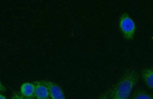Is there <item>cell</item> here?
I'll return each mask as SVG.
<instances>
[{"instance_id": "cell-1", "label": "cell", "mask_w": 153, "mask_h": 99, "mask_svg": "<svg viewBox=\"0 0 153 99\" xmlns=\"http://www.w3.org/2000/svg\"><path fill=\"white\" fill-rule=\"evenodd\" d=\"M139 78L136 70L129 69L126 70L117 82L108 89V99L129 98Z\"/></svg>"}, {"instance_id": "cell-2", "label": "cell", "mask_w": 153, "mask_h": 99, "mask_svg": "<svg viewBox=\"0 0 153 99\" xmlns=\"http://www.w3.org/2000/svg\"><path fill=\"white\" fill-rule=\"evenodd\" d=\"M119 26L124 37L127 40L133 39L136 31V25L134 20L127 13H124L120 18Z\"/></svg>"}, {"instance_id": "cell-3", "label": "cell", "mask_w": 153, "mask_h": 99, "mask_svg": "<svg viewBox=\"0 0 153 99\" xmlns=\"http://www.w3.org/2000/svg\"><path fill=\"white\" fill-rule=\"evenodd\" d=\"M48 89L50 97L52 99H65L62 89L57 84L51 81H42Z\"/></svg>"}, {"instance_id": "cell-4", "label": "cell", "mask_w": 153, "mask_h": 99, "mask_svg": "<svg viewBox=\"0 0 153 99\" xmlns=\"http://www.w3.org/2000/svg\"><path fill=\"white\" fill-rule=\"evenodd\" d=\"M35 85V97L37 99H49L48 89L42 81H36L34 82Z\"/></svg>"}, {"instance_id": "cell-5", "label": "cell", "mask_w": 153, "mask_h": 99, "mask_svg": "<svg viewBox=\"0 0 153 99\" xmlns=\"http://www.w3.org/2000/svg\"><path fill=\"white\" fill-rule=\"evenodd\" d=\"M140 76L146 86L153 89V68H143L140 71Z\"/></svg>"}, {"instance_id": "cell-6", "label": "cell", "mask_w": 153, "mask_h": 99, "mask_svg": "<svg viewBox=\"0 0 153 99\" xmlns=\"http://www.w3.org/2000/svg\"><path fill=\"white\" fill-rule=\"evenodd\" d=\"M35 84L24 83L20 87V92L23 97L31 99L35 97Z\"/></svg>"}, {"instance_id": "cell-7", "label": "cell", "mask_w": 153, "mask_h": 99, "mask_svg": "<svg viewBox=\"0 0 153 99\" xmlns=\"http://www.w3.org/2000/svg\"><path fill=\"white\" fill-rule=\"evenodd\" d=\"M129 99H153V95L143 89H138L134 91Z\"/></svg>"}, {"instance_id": "cell-8", "label": "cell", "mask_w": 153, "mask_h": 99, "mask_svg": "<svg viewBox=\"0 0 153 99\" xmlns=\"http://www.w3.org/2000/svg\"><path fill=\"white\" fill-rule=\"evenodd\" d=\"M11 99H31L27 98L23 96L19 95L18 93H15L12 95Z\"/></svg>"}, {"instance_id": "cell-9", "label": "cell", "mask_w": 153, "mask_h": 99, "mask_svg": "<svg viewBox=\"0 0 153 99\" xmlns=\"http://www.w3.org/2000/svg\"><path fill=\"white\" fill-rule=\"evenodd\" d=\"M109 90L105 92L101 95L97 99H108Z\"/></svg>"}, {"instance_id": "cell-10", "label": "cell", "mask_w": 153, "mask_h": 99, "mask_svg": "<svg viewBox=\"0 0 153 99\" xmlns=\"http://www.w3.org/2000/svg\"><path fill=\"white\" fill-rule=\"evenodd\" d=\"M0 89H1V92H4L5 91V88L4 87L3 85L2 84H1V87H0Z\"/></svg>"}, {"instance_id": "cell-11", "label": "cell", "mask_w": 153, "mask_h": 99, "mask_svg": "<svg viewBox=\"0 0 153 99\" xmlns=\"http://www.w3.org/2000/svg\"><path fill=\"white\" fill-rule=\"evenodd\" d=\"M0 97H1V99H7L6 97L2 94L0 95Z\"/></svg>"}]
</instances>
